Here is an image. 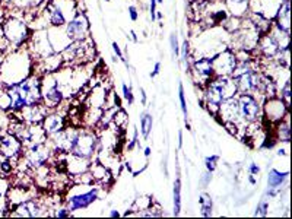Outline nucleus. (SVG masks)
<instances>
[{"label": "nucleus", "mask_w": 292, "mask_h": 219, "mask_svg": "<svg viewBox=\"0 0 292 219\" xmlns=\"http://www.w3.org/2000/svg\"><path fill=\"white\" fill-rule=\"evenodd\" d=\"M6 97L12 110H22L34 104H40L43 98L41 82L38 77H28L22 82L12 84L6 91Z\"/></svg>", "instance_id": "nucleus-1"}, {"label": "nucleus", "mask_w": 292, "mask_h": 219, "mask_svg": "<svg viewBox=\"0 0 292 219\" xmlns=\"http://www.w3.org/2000/svg\"><path fill=\"white\" fill-rule=\"evenodd\" d=\"M94 54H95L94 47L91 44H88L87 40H79V41H73L66 47L62 53V59L76 62V63H82V62L91 60Z\"/></svg>", "instance_id": "nucleus-2"}, {"label": "nucleus", "mask_w": 292, "mask_h": 219, "mask_svg": "<svg viewBox=\"0 0 292 219\" xmlns=\"http://www.w3.org/2000/svg\"><path fill=\"white\" fill-rule=\"evenodd\" d=\"M95 145H97V138L92 131H77V136H76L75 143L70 149V153L87 159L95 151Z\"/></svg>", "instance_id": "nucleus-3"}, {"label": "nucleus", "mask_w": 292, "mask_h": 219, "mask_svg": "<svg viewBox=\"0 0 292 219\" xmlns=\"http://www.w3.org/2000/svg\"><path fill=\"white\" fill-rule=\"evenodd\" d=\"M238 110H240V117H243L246 121H256L259 119L260 105L257 99L251 94H243L238 98Z\"/></svg>", "instance_id": "nucleus-4"}, {"label": "nucleus", "mask_w": 292, "mask_h": 219, "mask_svg": "<svg viewBox=\"0 0 292 219\" xmlns=\"http://www.w3.org/2000/svg\"><path fill=\"white\" fill-rule=\"evenodd\" d=\"M3 34L13 44H21L28 37V26L16 18H11L3 25Z\"/></svg>", "instance_id": "nucleus-5"}, {"label": "nucleus", "mask_w": 292, "mask_h": 219, "mask_svg": "<svg viewBox=\"0 0 292 219\" xmlns=\"http://www.w3.org/2000/svg\"><path fill=\"white\" fill-rule=\"evenodd\" d=\"M88 31H89V23H88L87 16L84 13H77L66 26V35L70 41L85 40Z\"/></svg>", "instance_id": "nucleus-6"}, {"label": "nucleus", "mask_w": 292, "mask_h": 219, "mask_svg": "<svg viewBox=\"0 0 292 219\" xmlns=\"http://www.w3.org/2000/svg\"><path fill=\"white\" fill-rule=\"evenodd\" d=\"M98 199V188H91L85 193H77L67 199V210L75 212L79 209L88 208L91 203H94Z\"/></svg>", "instance_id": "nucleus-7"}, {"label": "nucleus", "mask_w": 292, "mask_h": 219, "mask_svg": "<svg viewBox=\"0 0 292 219\" xmlns=\"http://www.w3.org/2000/svg\"><path fill=\"white\" fill-rule=\"evenodd\" d=\"M235 54L225 51L219 54L217 59H212V66H214V73L217 72L218 76H227L234 72L235 69Z\"/></svg>", "instance_id": "nucleus-8"}, {"label": "nucleus", "mask_w": 292, "mask_h": 219, "mask_svg": "<svg viewBox=\"0 0 292 219\" xmlns=\"http://www.w3.org/2000/svg\"><path fill=\"white\" fill-rule=\"evenodd\" d=\"M21 139L13 133L0 136V153L5 155L6 158H16L21 153Z\"/></svg>", "instance_id": "nucleus-9"}, {"label": "nucleus", "mask_w": 292, "mask_h": 219, "mask_svg": "<svg viewBox=\"0 0 292 219\" xmlns=\"http://www.w3.org/2000/svg\"><path fill=\"white\" fill-rule=\"evenodd\" d=\"M286 108L288 107L285 105V102L282 99L271 97L264 105V113H266L268 120L273 121V123H279L286 116Z\"/></svg>", "instance_id": "nucleus-10"}, {"label": "nucleus", "mask_w": 292, "mask_h": 219, "mask_svg": "<svg viewBox=\"0 0 292 219\" xmlns=\"http://www.w3.org/2000/svg\"><path fill=\"white\" fill-rule=\"evenodd\" d=\"M48 155H50L48 148L43 142H38L31 146V149L26 153V159L33 167H41L47 162Z\"/></svg>", "instance_id": "nucleus-11"}, {"label": "nucleus", "mask_w": 292, "mask_h": 219, "mask_svg": "<svg viewBox=\"0 0 292 219\" xmlns=\"http://www.w3.org/2000/svg\"><path fill=\"white\" fill-rule=\"evenodd\" d=\"M43 130L45 134H50V136L65 130V119L60 114L45 116L43 119Z\"/></svg>", "instance_id": "nucleus-12"}, {"label": "nucleus", "mask_w": 292, "mask_h": 219, "mask_svg": "<svg viewBox=\"0 0 292 219\" xmlns=\"http://www.w3.org/2000/svg\"><path fill=\"white\" fill-rule=\"evenodd\" d=\"M41 94H43V98L45 101V104H48L47 107H56V105H59L62 101H63V92H62V89H60V85H59V82H53L50 87H47L44 89V92L41 91Z\"/></svg>", "instance_id": "nucleus-13"}, {"label": "nucleus", "mask_w": 292, "mask_h": 219, "mask_svg": "<svg viewBox=\"0 0 292 219\" xmlns=\"http://www.w3.org/2000/svg\"><path fill=\"white\" fill-rule=\"evenodd\" d=\"M222 117L225 119V121H234L237 120L240 117V110H238V101H235L234 98H227L224 99L219 105V110Z\"/></svg>", "instance_id": "nucleus-14"}, {"label": "nucleus", "mask_w": 292, "mask_h": 219, "mask_svg": "<svg viewBox=\"0 0 292 219\" xmlns=\"http://www.w3.org/2000/svg\"><path fill=\"white\" fill-rule=\"evenodd\" d=\"M41 215V208L35 200H23L21 205H18L15 209L13 216H40Z\"/></svg>", "instance_id": "nucleus-15"}, {"label": "nucleus", "mask_w": 292, "mask_h": 219, "mask_svg": "<svg viewBox=\"0 0 292 219\" xmlns=\"http://www.w3.org/2000/svg\"><path fill=\"white\" fill-rule=\"evenodd\" d=\"M260 50L261 53L266 56V57H273V56L279 54L282 50L279 47V44L276 43V40L272 37V35H264L259 43Z\"/></svg>", "instance_id": "nucleus-16"}, {"label": "nucleus", "mask_w": 292, "mask_h": 219, "mask_svg": "<svg viewBox=\"0 0 292 219\" xmlns=\"http://www.w3.org/2000/svg\"><path fill=\"white\" fill-rule=\"evenodd\" d=\"M193 70L197 76L203 80H209L210 76L214 75V66H212V59H200L195 62Z\"/></svg>", "instance_id": "nucleus-17"}, {"label": "nucleus", "mask_w": 292, "mask_h": 219, "mask_svg": "<svg viewBox=\"0 0 292 219\" xmlns=\"http://www.w3.org/2000/svg\"><path fill=\"white\" fill-rule=\"evenodd\" d=\"M22 116H23L25 120H28L30 123H40V121H43V119L47 114H45L44 107H41L40 104H34V105L22 108Z\"/></svg>", "instance_id": "nucleus-18"}, {"label": "nucleus", "mask_w": 292, "mask_h": 219, "mask_svg": "<svg viewBox=\"0 0 292 219\" xmlns=\"http://www.w3.org/2000/svg\"><path fill=\"white\" fill-rule=\"evenodd\" d=\"M48 21L53 26H63L65 25L66 16L60 6H57L55 3H51L48 6Z\"/></svg>", "instance_id": "nucleus-19"}, {"label": "nucleus", "mask_w": 292, "mask_h": 219, "mask_svg": "<svg viewBox=\"0 0 292 219\" xmlns=\"http://www.w3.org/2000/svg\"><path fill=\"white\" fill-rule=\"evenodd\" d=\"M288 173H279L278 170H271L268 175V184L271 190H278V187L282 186V183L286 180Z\"/></svg>", "instance_id": "nucleus-20"}, {"label": "nucleus", "mask_w": 292, "mask_h": 219, "mask_svg": "<svg viewBox=\"0 0 292 219\" xmlns=\"http://www.w3.org/2000/svg\"><path fill=\"white\" fill-rule=\"evenodd\" d=\"M181 210V181L180 178L175 180L174 183V215H180Z\"/></svg>", "instance_id": "nucleus-21"}, {"label": "nucleus", "mask_w": 292, "mask_h": 219, "mask_svg": "<svg viewBox=\"0 0 292 219\" xmlns=\"http://www.w3.org/2000/svg\"><path fill=\"white\" fill-rule=\"evenodd\" d=\"M92 178H94V180H98V181H101V183H104L107 178H110V173L105 170L104 165L97 162V165L92 167Z\"/></svg>", "instance_id": "nucleus-22"}, {"label": "nucleus", "mask_w": 292, "mask_h": 219, "mask_svg": "<svg viewBox=\"0 0 292 219\" xmlns=\"http://www.w3.org/2000/svg\"><path fill=\"white\" fill-rule=\"evenodd\" d=\"M288 114H286V119L285 121H279V139L283 142H289L291 139V129H289V120H288Z\"/></svg>", "instance_id": "nucleus-23"}, {"label": "nucleus", "mask_w": 292, "mask_h": 219, "mask_svg": "<svg viewBox=\"0 0 292 219\" xmlns=\"http://www.w3.org/2000/svg\"><path fill=\"white\" fill-rule=\"evenodd\" d=\"M152 123H153V120H152L151 114L145 113L141 119L142 134H143V138H145V139H148V138H149V133H151V130H152Z\"/></svg>", "instance_id": "nucleus-24"}, {"label": "nucleus", "mask_w": 292, "mask_h": 219, "mask_svg": "<svg viewBox=\"0 0 292 219\" xmlns=\"http://www.w3.org/2000/svg\"><path fill=\"white\" fill-rule=\"evenodd\" d=\"M200 205H202V216H210L212 215V199L207 195H202L199 199Z\"/></svg>", "instance_id": "nucleus-25"}, {"label": "nucleus", "mask_w": 292, "mask_h": 219, "mask_svg": "<svg viewBox=\"0 0 292 219\" xmlns=\"http://www.w3.org/2000/svg\"><path fill=\"white\" fill-rule=\"evenodd\" d=\"M218 161H219V156H218V155H210V156H207V158H206V159H205L206 170H207L209 173L215 171Z\"/></svg>", "instance_id": "nucleus-26"}, {"label": "nucleus", "mask_w": 292, "mask_h": 219, "mask_svg": "<svg viewBox=\"0 0 292 219\" xmlns=\"http://www.w3.org/2000/svg\"><path fill=\"white\" fill-rule=\"evenodd\" d=\"M113 120H114V123L119 126V127H123L124 126V123L127 121V117H126V113L124 111H116L114 113V117H113Z\"/></svg>", "instance_id": "nucleus-27"}, {"label": "nucleus", "mask_w": 292, "mask_h": 219, "mask_svg": "<svg viewBox=\"0 0 292 219\" xmlns=\"http://www.w3.org/2000/svg\"><path fill=\"white\" fill-rule=\"evenodd\" d=\"M268 202L266 199H261L260 203L257 205V209H256V216H266L268 215Z\"/></svg>", "instance_id": "nucleus-28"}, {"label": "nucleus", "mask_w": 292, "mask_h": 219, "mask_svg": "<svg viewBox=\"0 0 292 219\" xmlns=\"http://www.w3.org/2000/svg\"><path fill=\"white\" fill-rule=\"evenodd\" d=\"M178 98H180V104H181V111L183 114L187 117V104H185V97H184V88L183 85L180 84L178 87Z\"/></svg>", "instance_id": "nucleus-29"}, {"label": "nucleus", "mask_w": 292, "mask_h": 219, "mask_svg": "<svg viewBox=\"0 0 292 219\" xmlns=\"http://www.w3.org/2000/svg\"><path fill=\"white\" fill-rule=\"evenodd\" d=\"M170 44H171V50L175 56H180V47H178V40H177V34H171L170 37Z\"/></svg>", "instance_id": "nucleus-30"}, {"label": "nucleus", "mask_w": 292, "mask_h": 219, "mask_svg": "<svg viewBox=\"0 0 292 219\" xmlns=\"http://www.w3.org/2000/svg\"><path fill=\"white\" fill-rule=\"evenodd\" d=\"M282 101L285 102L286 107H289V104H291V98H289V82H286L285 89H283V92H282Z\"/></svg>", "instance_id": "nucleus-31"}, {"label": "nucleus", "mask_w": 292, "mask_h": 219, "mask_svg": "<svg viewBox=\"0 0 292 219\" xmlns=\"http://www.w3.org/2000/svg\"><path fill=\"white\" fill-rule=\"evenodd\" d=\"M123 94H124V98L127 99L129 104H133V94H131V88H127L126 84H123Z\"/></svg>", "instance_id": "nucleus-32"}, {"label": "nucleus", "mask_w": 292, "mask_h": 219, "mask_svg": "<svg viewBox=\"0 0 292 219\" xmlns=\"http://www.w3.org/2000/svg\"><path fill=\"white\" fill-rule=\"evenodd\" d=\"M260 173V168L256 164H251L250 165V181L251 183H256V180H254V175H259Z\"/></svg>", "instance_id": "nucleus-33"}, {"label": "nucleus", "mask_w": 292, "mask_h": 219, "mask_svg": "<svg viewBox=\"0 0 292 219\" xmlns=\"http://www.w3.org/2000/svg\"><path fill=\"white\" fill-rule=\"evenodd\" d=\"M231 5H234V6H240L241 8V11H244V8H246V5L249 3V0H228Z\"/></svg>", "instance_id": "nucleus-34"}, {"label": "nucleus", "mask_w": 292, "mask_h": 219, "mask_svg": "<svg viewBox=\"0 0 292 219\" xmlns=\"http://www.w3.org/2000/svg\"><path fill=\"white\" fill-rule=\"evenodd\" d=\"M69 210H67V208H62V209H57V212L55 213V216H57V218H67L69 216Z\"/></svg>", "instance_id": "nucleus-35"}, {"label": "nucleus", "mask_w": 292, "mask_h": 219, "mask_svg": "<svg viewBox=\"0 0 292 219\" xmlns=\"http://www.w3.org/2000/svg\"><path fill=\"white\" fill-rule=\"evenodd\" d=\"M129 13H130V18H131V21H136V19H138V9H136L135 6H130Z\"/></svg>", "instance_id": "nucleus-36"}, {"label": "nucleus", "mask_w": 292, "mask_h": 219, "mask_svg": "<svg viewBox=\"0 0 292 219\" xmlns=\"http://www.w3.org/2000/svg\"><path fill=\"white\" fill-rule=\"evenodd\" d=\"M156 16V0H151V18L152 21L155 19Z\"/></svg>", "instance_id": "nucleus-37"}, {"label": "nucleus", "mask_w": 292, "mask_h": 219, "mask_svg": "<svg viewBox=\"0 0 292 219\" xmlns=\"http://www.w3.org/2000/svg\"><path fill=\"white\" fill-rule=\"evenodd\" d=\"M113 50H114V53L119 56V59L121 60H124V57H123V53H121V50H120V47L117 45V43H113Z\"/></svg>", "instance_id": "nucleus-38"}, {"label": "nucleus", "mask_w": 292, "mask_h": 219, "mask_svg": "<svg viewBox=\"0 0 292 219\" xmlns=\"http://www.w3.org/2000/svg\"><path fill=\"white\" fill-rule=\"evenodd\" d=\"M187 50H189V44H187V41H184L183 47H181V59L183 60L187 59Z\"/></svg>", "instance_id": "nucleus-39"}, {"label": "nucleus", "mask_w": 292, "mask_h": 219, "mask_svg": "<svg viewBox=\"0 0 292 219\" xmlns=\"http://www.w3.org/2000/svg\"><path fill=\"white\" fill-rule=\"evenodd\" d=\"M161 70V63H155V67H153V72L151 73V77H155Z\"/></svg>", "instance_id": "nucleus-40"}, {"label": "nucleus", "mask_w": 292, "mask_h": 219, "mask_svg": "<svg viewBox=\"0 0 292 219\" xmlns=\"http://www.w3.org/2000/svg\"><path fill=\"white\" fill-rule=\"evenodd\" d=\"M110 216H111V218H119V216H120L119 210H111V213H110Z\"/></svg>", "instance_id": "nucleus-41"}, {"label": "nucleus", "mask_w": 292, "mask_h": 219, "mask_svg": "<svg viewBox=\"0 0 292 219\" xmlns=\"http://www.w3.org/2000/svg\"><path fill=\"white\" fill-rule=\"evenodd\" d=\"M181 145H183V133L180 131V133H178V146L181 148Z\"/></svg>", "instance_id": "nucleus-42"}, {"label": "nucleus", "mask_w": 292, "mask_h": 219, "mask_svg": "<svg viewBox=\"0 0 292 219\" xmlns=\"http://www.w3.org/2000/svg\"><path fill=\"white\" fill-rule=\"evenodd\" d=\"M141 94H142V102L146 104V94H145V89H141Z\"/></svg>", "instance_id": "nucleus-43"}, {"label": "nucleus", "mask_w": 292, "mask_h": 219, "mask_svg": "<svg viewBox=\"0 0 292 219\" xmlns=\"http://www.w3.org/2000/svg\"><path fill=\"white\" fill-rule=\"evenodd\" d=\"M130 35H131L133 41H138V38H136V34H135V31H130Z\"/></svg>", "instance_id": "nucleus-44"}, {"label": "nucleus", "mask_w": 292, "mask_h": 219, "mask_svg": "<svg viewBox=\"0 0 292 219\" xmlns=\"http://www.w3.org/2000/svg\"><path fill=\"white\" fill-rule=\"evenodd\" d=\"M149 153H151V149H149V148H146V149H145V155H146V156H149Z\"/></svg>", "instance_id": "nucleus-45"}, {"label": "nucleus", "mask_w": 292, "mask_h": 219, "mask_svg": "<svg viewBox=\"0 0 292 219\" xmlns=\"http://www.w3.org/2000/svg\"><path fill=\"white\" fill-rule=\"evenodd\" d=\"M164 0H156V3H163Z\"/></svg>", "instance_id": "nucleus-46"}, {"label": "nucleus", "mask_w": 292, "mask_h": 219, "mask_svg": "<svg viewBox=\"0 0 292 219\" xmlns=\"http://www.w3.org/2000/svg\"><path fill=\"white\" fill-rule=\"evenodd\" d=\"M206 2H212V0H206Z\"/></svg>", "instance_id": "nucleus-47"}, {"label": "nucleus", "mask_w": 292, "mask_h": 219, "mask_svg": "<svg viewBox=\"0 0 292 219\" xmlns=\"http://www.w3.org/2000/svg\"><path fill=\"white\" fill-rule=\"evenodd\" d=\"M5 2H11V0H5Z\"/></svg>", "instance_id": "nucleus-48"}, {"label": "nucleus", "mask_w": 292, "mask_h": 219, "mask_svg": "<svg viewBox=\"0 0 292 219\" xmlns=\"http://www.w3.org/2000/svg\"><path fill=\"white\" fill-rule=\"evenodd\" d=\"M105 2H110V0H105Z\"/></svg>", "instance_id": "nucleus-49"}, {"label": "nucleus", "mask_w": 292, "mask_h": 219, "mask_svg": "<svg viewBox=\"0 0 292 219\" xmlns=\"http://www.w3.org/2000/svg\"><path fill=\"white\" fill-rule=\"evenodd\" d=\"M0 199H2V195H0Z\"/></svg>", "instance_id": "nucleus-50"}]
</instances>
